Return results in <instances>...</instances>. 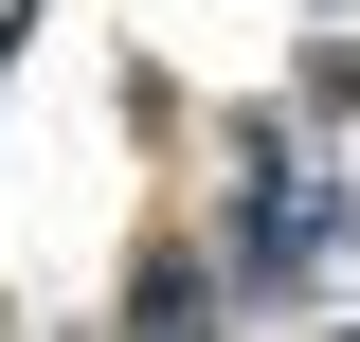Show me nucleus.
I'll use <instances>...</instances> for the list:
<instances>
[{"instance_id":"1","label":"nucleus","mask_w":360,"mask_h":342,"mask_svg":"<svg viewBox=\"0 0 360 342\" xmlns=\"http://www.w3.org/2000/svg\"><path fill=\"white\" fill-rule=\"evenodd\" d=\"M307 253H324V180L270 144V180H252V270H307Z\"/></svg>"}]
</instances>
